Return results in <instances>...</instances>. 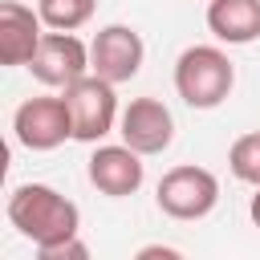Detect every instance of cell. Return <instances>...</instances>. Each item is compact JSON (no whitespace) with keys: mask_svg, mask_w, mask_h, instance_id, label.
I'll list each match as a JSON object with an SVG mask.
<instances>
[{"mask_svg":"<svg viewBox=\"0 0 260 260\" xmlns=\"http://www.w3.org/2000/svg\"><path fill=\"white\" fill-rule=\"evenodd\" d=\"M8 223L24 240H32L37 248H45V244L73 240L77 228H81V211H77L73 199H65L49 183H20L8 195Z\"/></svg>","mask_w":260,"mask_h":260,"instance_id":"1","label":"cell"},{"mask_svg":"<svg viewBox=\"0 0 260 260\" xmlns=\"http://www.w3.org/2000/svg\"><path fill=\"white\" fill-rule=\"evenodd\" d=\"M236 85V65L219 45H191L175 61V93L191 110H215Z\"/></svg>","mask_w":260,"mask_h":260,"instance_id":"2","label":"cell"},{"mask_svg":"<svg viewBox=\"0 0 260 260\" xmlns=\"http://www.w3.org/2000/svg\"><path fill=\"white\" fill-rule=\"evenodd\" d=\"M154 203L162 215L171 219H203L215 211L219 203V179L207 171V167H195V162H179L171 167L162 179H158V191H154Z\"/></svg>","mask_w":260,"mask_h":260,"instance_id":"3","label":"cell"},{"mask_svg":"<svg viewBox=\"0 0 260 260\" xmlns=\"http://www.w3.org/2000/svg\"><path fill=\"white\" fill-rule=\"evenodd\" d=\"M65 106H69V118H73V138L77 142H102L114 126H118V93L110 81H102L98 73L73 81L69 89H61Z\"/></svg>","mask_w":260,"mask_h":260,"instance_id":"4","label":"cell"},{"mask_svg":"<svg viewBox=\"0 0 260 260\" xmlns=\"http://www.w3.org/2000/svg\"><path fill=\"white\" fill-rule=\"evenodd\" d=\"M12 130L24 150H57L65 138H73V118H69L65 98L41 93V98H28L16 106Z\"/></svg>","mask_w":260,"mask_h":260,"instance_id":"5","label":"cell"},{"mask_svg":"<svg viewBox=\"0 0 260 260\" xmlns=\"http://www.w3.org/2000/svg\"><path fill=\"white\" fill-rule=\"evenodd\" d=\"M142 57H146V45H142L138 28H130V24H106L89 41V73H98L110 85L138 77Z\"/></svg>","mask_w":260,"mask_h":260,"instance_id":"6","label":"cell"},{"mask_svg":"<svg viewBox=\"0 0 260 260\" xmlns=\"http://www.w3.org/2000/svg\"><path fill=\"white\" fill-rule=\"evenodd\" d=\"M32 77L53 89H69L73 81L89 77V45L73 32H45L37 57L28 61Z\"/></svg>","mask_w":260,"mask_h":260,"instance_id":"7","label":"cell"},{"mask_svg":"<svg viewBox=\"0 0 260 260\" xmlns=\"http://www.w3.org/2000/svg\"><path fill=\"white\" fill-rule=\"evenodd\" d=\"M118 134L130 150L146 154H162L175 142V114L158 102V98H134L122 118H118Z\"/></svg>","mask_w":260,"mask_h":260,"instance_id":"8","label":"cell"},{"mask_svg":"<svg viewBox=\"0 0 260 260\" xmlns=\"http://www.w3.org/2000/svg\"><path fill=\"white\" fill-rule=\"evenodd\" d=\"M85 175H89V183H93L102 195H110V199H126V195H134V191L142 187L146 167H142V154L130 150L126 142H118V146L106 142V146H93Z\"/></svg>","mask_w":260,"mask_h":260,"instance_id":"9","label":"cell"},{"mask_svg":"<svg viewBox=\"0 0 260 260\" xmlns=\"http://www.w3.org/2000/svg\"><path fill=\"white\" fill-rule=\"evenodd\" d=\"M41 28H45L41 12L16 0H4L0 4V65H28L45 41Z\"/></svg>","mask_w":260,"mask_h":260,"instance_id":"10","label":"cell"},{"mask_svg":"<svg viewBox=\"0 0 260 260\" xmlns=\"http://www.w3.org/2000/svg\"><path fill=\"white\" fill-rule=\"evenodd\" d=\"M207 28L223 45L260 41V0H207Z\"/></svg>","mask_w":260,"mask_h":260,"instance_id":"11","label":"cell"},{"mask_svg":"<svg viewBox=\"0 0 260 260\" xmlns=\"http://www.w3.org/2000/svg\"><path fill=\"white\" fill-rule=\"evenodd\" d=\"M93 8H98V0H41L37 4L45 28H53V32H73V28L89 24Z\"/></svg>","mask_w":260,"mask_h":260,"instance_id":"12","label":"cell"},{"mask_svg":"<svg viewBox=\"0 0 260 260\" xmlns=\"http://www.w3.org/2000/svg\"><path fill=\"white\" fill-rule=\"evenodd\" d=\"M228 167H232V175H236L240 183L260 187V130H248V134H240V138L232 142Z\"/></svg>","mask_w":260,"mask_h":260,"instance_id":"13","label":"cell"},{"mask_svg":"<svg viewBox=\"0 0 260 260\" xmlns=\"http://www.w3.org/2000/svg\"><path fill=\"white\" fill-rule=\"evenodd\" d=\"M37 260H93V256H89V244H85L81 236H73V240L37 248Z\"/></svg>","mask_w":260,"mask_h":260,"instance_id":"14","label":"cell"},{"mask_svg":"<svg viewBox=\"0 0 260 260\" xmlns=\"http://www.w3.org/2000/svg\"><path fill=\"white\" fill-rule=\"evenodd\" d=\"M134 260H183V252L171 248V244H146V248L134 252Z\"/></svg>","mask_w":260,"mask_h":260,"instance_id":"15","label":"cell"},{"mask_svg":"<svg viewBox=\"0 0 260 260\" xmlns=\"http://www.w3.org/2000/svg\"><path fill=\"white\" fill-rule=\"evenodd\" d=\"M248 215H252V223L260 228V187H256V195H252V203H248Z\"/></svg>","mask_w":260,"mask_h":260,"instance_id":"16","label":"cell"}]
</instances>
